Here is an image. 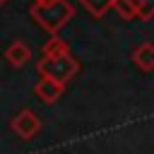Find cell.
I'll list each match as a JSON object with an SVG mask.
<instances>
[{
	"label": "cell",
	"mask_w": 154,
	"mask_h": 154,
	"mask_svg": "<svg viewBox=\"0 0 154 154\" xmlns=\"http://www.w3.org/2000/svg\"><path fill=\"white\" fill-rule=\"evenodd\" d=\"M29 14L41 29H46L51 36H55L75 17V5L67 2V0H53V2H46V5L34 2L29 7Z\"/></svg>",
	"instance_id": "6da1fadb"
},
{
	"label": "cell",
	"mask_w": 154,
	"mask_h": 154,
	"mask_svg": "<svg viewBox=\"0 0 154 154\" xmlns=\"http://www.w3.org/2000/svg\"><path fill=\"white\" fill-rule=\"evenodd\" d=\"M36 72L41 77H51L58 79L63 84H67L77 72H79V60L72 53H63V55H41V60L36 63Z\"/></svg>",
	"instance_id": "7a4b0ae2"
},
{
	"label": "cell",
	"mask_w": 154,
	"mask_h": 154,
	"mask_svg": "<svg viewBox=\"0 0 154 154\" xmlns=\"http://www.w3.org/2000/svg\"><path fill=\"white\" fill-rule=\"evenodd\" d=\"M10 130L19 137V140H34L41 132V118L31 111V108H22L12 120H10Z\"/></svg>",
	"instance_id": "3957f363"
},
{
	"label": "cell",
	"mask_w": 154,
	"mask_h": 154,
	"mask_svg": "<svg viewBox=\"0 0 154 154\" xmlns=\"http://www.w3.org/2000/svg\"><path fill=\"white\" fill-rule=\"evenodd\" d=\"M65 87L67 84H63V82H58V79H51V77H41L36 84H34V94L43 101V103H55L60 96H63V91H65Z\"/></svg>",
	"instance_id": "277c9868"
},
{
	"label": "cell",
	"mask_w": 154,
	"mask_h": 154,
	"mask_svg": "<svg viewBox=\"0 0 154 154\" xmlns=\"http://www.w3.org/2000/svg\"><path fill=\"white\" fill-rule=\"evenodd\" d=\"M130 60L135 63L137 70L142 72H152L154 70V43L152 41H144V43H137L130 53Z\"/></svg>",
	"instance_id": "5b68a950"
},
{
	"label": "cell",
	"mask_w": 154,
	"mask_h": 154,
	"mask_svg": "<svg viewBox=\"0 0 154 154\" xmlns=\"http://www.w3.org/2000/svg\"><path fill=\"white\" fill-rule=\"evenodd\" d=\"M5 60L12 65V67H22L31 60V48L24 43V41H12L7 48H5Z\"/></svg>",
	"instance_id": "8992f818"
},
{
	"label": "cell",
	"mask_w": 154,
	"mask_h": 154,
	"mask_svg": "<svg viewBox=\"0 0 154 154\" xmlns=\"http://www.w3.org/2000/svg\"><path fill=\"white\" fill-rule=\"evenodd\" d=\"M113 10H116L118 17H123L125 22H130V19H140L137 0H113Z\"/></svg>",
	"instance_id": "52a82bcc"
},
{
	"label": "cell",
	"mask_w": 154,
	"mask_h": 154,
	"mask_svg": "<svg viewBox=\"0 0 154 154\" xmlns=\"http://www.w3.org/2000/svg\"><path fill=\"white\" fill-rule=\"evenodd\" d=\"M91 17H96V19H101L111 7H113V0H77Z\"/></svg>",
	"instance_id": "ba28073f"
},
{
	"label": "cell",
	"mask_w": 154,
	"mask_h": 154,
	"mask_svg": "<svg viewBox=\"0 0 154 154\" xmlns=\"http://www.w3.org/2000/svg\"><path fill=\"white\" fill-rule=\"evenodd\" d=\"M41 53H43V55H63V53H70V43L55 34V36H51V38L43 43Z\"/></svg>",
	"instance_id": "9c48e42d"
},
{
	"label": "cell",
	"mask_w": 154,
	"mask_h": 154,
	"mask_svg": "<svg viewBox=\"0 0 154 154\" xmlns=\"http://www.w3.org/2000/svg\"><path fill=\"white\" fill-rule=\"evenodd\" d=\"M137 7H140V19L142 22L154 19V0H137Z\"/></svg>",
	"instance_id": "30bf717a"
},
{
	"label": "cell",
	"mask_w": 154,
	"mask_h": 154,
	"mask_svg": "<svg viewBox=\"0 0 154 154\" xmlns=\"http://www.w3.org/2000/svg\"><path fill=\"white\" fill-rule=\"evenodd\" d=\"M34 2H38V5H46V2H53V0H34Z\"/></svg>",
	"instance_id": "8fae6325"
},
{
	"label": "cell",
	"mask_w": 154,
	"mask_h": 154,
	"mask_svg": "<svg viewBox=\"0 0 154 154\" xmlns=\"http://www.w3.org/2000/svg\"><path fill=\"white\" fill-rule=\"evenodd\" d=\"M2 5H7V0H0V7H2Z\"/></svg>",
	"instance_id": "7c38bea8"
}]
</instances>
